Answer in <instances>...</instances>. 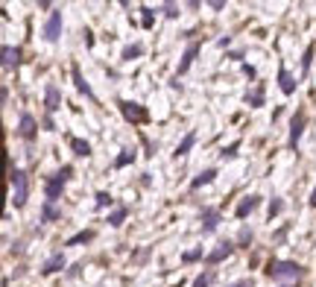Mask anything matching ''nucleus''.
<instances>
[{"instance_id":"nucleus-1","label":"nucleus","mask_w":316,"mask_h":287,"mask_svg":"<svg viewBox=\"0 0 316 287\" xmlns=\"http://www.w3.org/2000/svg\"><path fill=\"white\" fill-rule=\"evenodd\" d=\"M264 273H267L272 281H293V278L302 275V267L296 261H269Z\"/></svg>"},{"instance_id":"nucleus-2","label":"nucleus","mask_w":316,"mask_h":287,"mask_svg":"<svg viewBox=\"0 0 316 287\" xmlns=\"http://www.w3.org/2000/svg\"><path fill=\"white\" fill-rule=\"evenodd\" d=\"M9 182H12V203H15V208H23L26 205V173L18 170L12 161H9Z\"/></svg>"},{"instance_id":"nucleus-3","label":"nucleus","mask_w":316,"mask_h":287,"mask_svg":"<svg viewBox=\"0 0 316 287\" xmlns=\"http://www.w3.org/2000/svg\"><path fill=\"white\" fill-rule=\"evenodd\" d=\"M70 173H73V167L70 164H65V167L59 170L53 179L44 185V193H47V203H56L59 196H62V191H65V185H68V179H70Z\"/></svg>"},{"instance_id":"nucleus-4","label":"nucleus","mask_w":316,"mask_h":287,"mask_svg":"<svg viewBox=\"0 0 316 287\" xmlns=\"http://www.w3.org/2000/svg\"><path fill=\"white\" fill-rule=\"evenodd\" d=\"M120 114L129 120V123H147L150 120V111L140 106V103H132V100H120Z\"/></svg>"},{"instance_id":"nucleus-5","label":"nucleus","mask_w":316,"mask_h":287,"mask_svg":"<svg viewBox=\"0 0 316 287\" xmlns=\"http://www.w3.org/2000/svg\"><path fill=\"white\" fill-rule=\"evenodd\" d=\"M18 135H21L23 141H35V135H38V123H35L33 114H21V120H18Z\"/></svg>"},{"instance_id":"nucleus-6","label":"nucleus","mask_w":316,"mask_h":287,"mask_svg":"<svg viewBox=\"0 0 316 287\" xmlns=\"http://www.w3.org/2000/svg\"><path fill=\"white\" fill-rule=\"evenodd\" d=\"M59 36H62V12H50V18L44 24V38L47 41H59Z\"/></svg>"},{"instance_id":"nucleus-7","label":"nucleus","mask_w":316,"mask_h":287,"mask_svg":"<svg viewBox=\"0 0 316 287\" xmlns=\"http://www.w3.org/2000/svg\"><path fill=\"white\" fill-rule=\"evenodd\" d=\"M199 53V41H190L185 47V56H182V62H179V71H176V76H182V73L190 71V65H193V59H196Z\"/></svg>"},{"instance_id":"nucleus-8","label":"nucleus","mask_w":316,"mask_h":287,"mask_svg":"<svg viewBox=\"0 0 316 287\" xmlns=\"http://www.w3.org/2000/svg\"><path fill=\"white\" fill-rule=\"evenodd\" d=\"M44 106H47V114H53V111L62 108V94H59V88L53 82L44 88Z\"/></svg>"},{"instance_id":"nucleus-9","label":"nucleus","mask_w":316,"mask_h":287,"mask_svg":"<svg viewBox=\"0 0 316 287\" xmlns=\"http://www.w3.org/2000/svg\"><path fill=\"white\" fill-rule=\"evenodd\" d=\"M302 132H304V111H299L296 118H293V123H290V150H296L299 147V141H302Z\"/></svg>"},{"instance_id":"nucleus-10","label":"nucleus","mask_w":316,"mask_h":287,"mask_svg":"<svg viewBox=\"0 0 316 287\" xmlns=\"http://www.w3.org/2000/svg\"><path fill=\"white\" fill-rule=\"evenodd\" d=\"M234 249H237V243H228V240H225V243H220L214 252H208V258H205V261H208V264H220V261H225Z\"/></svg>"},{"instance_id":"nucleus-11","label":"nucleus","mask_w":316,"mask_h":287,"mask_svg":"<svg viewBox=\"0 0 316 287\" xmlns=\"http://www.w3.org/2000/svg\"><path fill=\"white\" fill-rule=\"evenodd\" d=\"M257 203H261V196H243V199H240V205H237V211H234V214H237V220H246V217L257 208Z\"/></svg>"},{"instance_id":"nucleus-12","label":"nucleus","mask_w":316,"mask_h":287,"mask_svg":"<svg viewBox=\"0 0 316 287\" xmlns=\"http://www.w3.org/2000/svg\"><path fill=\"white\" fill-rule=\"evenodd\" d=\"M278 88H281V91H284L287 97H290V94H296V79L290 76V71H287L284 65L278 68Z\"/></svg>"},{"instance_id":"nucleus-13","label":"nucleus","mask_w":316,"mask_h":287,"mask_svg":"<svg viewBox=\"0 0 316 287\" xmlns=\"http://www.w3.org/2000/svg\"><path fill=\"white\" fill-rule=\"evenodd\" d=\"M220 223V211H214V208H202V232H214Z\"/></svg>"},{"instance_id":"nucleus-14","label":"nucleus","mask_w":316,"mask_h":287,"mask_svg":"<svg viewBox=\"0 0 316 287\" xmlns=\"http://www.w3.org/2000/svg\"><path fill=\"white\" fill-rule=\"evenodd\" d=\"M59 270H65V255H62V252H56V255H50V258H47V264L41 267V273L53 275V273H59Z\"/></svg>"},{"instance_id":"nucleus-15","label":"nucleus","mask_w":316,"mask_h":287,"mask_svg":"<svg viewBox=\"0 0 316 287\" xmlns=\"http://www.w3.org/2000/svg\"><path fill=\"white\" fill-rule=\"evenodd\" d=\"M70 73H73V82H76V88H79V94H85L88 100H94V91H91V85L82 79V71H79V65H73L70 68Z\"/></svg>"},{"instance_id":"nucleus-16","label":"nucleus","mask_w":316,"mask_h":287,"mask_svg":"<svg viewBox=\"0 0 316 287\" xmlns=\"http://www.w3.org/2000/svg\"><path fill=\"white\" fill-rule=\"evenodd\" d=\"M214 179H217V170H214V167H211V170H202V173H199L196 179L190 182V188L196 191V188H202V185H211Z\"/></svg>"},{"instance_id":"nucleus-17","label":"nucleus","mask_w":316,"mask_h":287,"mask_svg":"<svg viewBox=\"0 0 316 287\" xmlns=\"http://www.w3.org/2000/svg\"><path fill=\"white\" fill-rule=\"evenodd\" d=\"M193 144H196V132L190 129L185 135V138H182V144H179V147H176V156H187V153H190V147H193Z\"/></svg>"},{"instance_id":"nucleus-18","label":"nucleus","mask_w":316,"mask_h":287,"mask_svg":"<svg viewBox=\"0 0 316 287\" xmlns=\"http://www.w3.org/2000/svg\"><path fill=\"white\" fill-rule=\"evenodd\" d=\"M126 214H129V208L126 205H117L114 211H111V214H108V226H123V220H126Z\"/></svg>"},{"instance_id":"nucleus-19","label":"nucleus","mask_w":316,"mask_h":287,"mask_svg":"<svg viewBox=\"0 0 316 287\" xmlns=\"http://www.w3.org/2000/svg\"><path fill=\"white\" fill-rule=\"evenodd\" d=\"M70 147H73V153H76V156H82V158L91 156V144L82 141V138H73V141H70Z\"/></svg>"},{"instance_id":"nucleus-20","label":"nucleus","mask_w":316,"mask_h":287,"mask_svg":"<svg viewBox=\"0 0 316 287\" xmlns=\"http://www.w3.org/2000/svg\"><path fill=\"white\" fill-rule=\"evenodd\" d=\"M62 217V211H59L53 203H44V208H41V223H50V220H59Z\"/></svg>"},{"instance_id":"nucleus-21","label":"nucleus","mask_w":316,"mask_h":287,"mask_svg":"<svg viewBox=\"0 0 316 287\" xmlns=\"http://www.w3.org/2000/svg\"><path fill=\"white\" fill-rule=\"evenodd\" d=\"M0 56H3V68L9 71L12 65H18V56H21V53H18L15 47H3V53H0Z\"/></svg>"},{"instance_id":"nucleus-22","label":"nucleus","mask_w":316,"mask_h":287,"mask_svg":"<svg viewBox=\"0 0 316 287\" xmlns=\"http://www.w3.org/2000/svg\"><path fill=\"white\" fill-rule=\"evenodd\" d=\"M246 100H249V106H264V88H261V85H257L255 91H252V94H246Z\"/></svg>"},{"instance_id":"nucleus-23","label":"nucleus","mask_w":316,"mask_h":287,"mask_svg":"<svg viewBox=\"0 0 316 287\" xmlns=\"http://www.w3.org/2000/svg\"><path fill=\"white\" fill-rule=\"evenodd\" d=\"M199 258H208L202 246H199V249H190V252H185V255H182V261H185V264H193V261H199Z\"/></svg>"},{"instance_id":"nucleus-24","label":"nucleus","mask_w":316,"mask_h":287,"mask_svg":"<svg viewBox=\"0 0 316 287\" xmlns=\"http://www.w3.org/2000/svg\"><path fill=\"white\" fill-rule=\"evenodd\" d=\"M88 240H94V232H76V235L68 240V246H76V243H88Z\"/></svg>"},{"instance_id":"nucleus-25","label":"nucleus","mask_w":316,"mask_h":287,"mask_svg":"<svg viewBox=\"0 0 316 287\" xmlns=\"http://www.w3.org/2000/svg\"><path fill=\"white\" fill-rule=\"evenodd\" d=\"M140 53H143V47H140V44H129V47H123V59L132 62V59H138Z\"/></svg>"},{"instance_id":"nucleus-26","label":"nucleus","mask_w":316,"mask_h":287,"mask_svg":"<svg viewBox=\"0 0 316 287\" xmlns=\"http://www.w3.org/2000/svg\"><path fill=\"white\" fill-rule=\"evenodd\" d=\"M237 150H240V141H234V144H228V147H222V161H228V158H234L237 156Z\"/></svg>"},{"instance_id":"nucleus-27","label":"nucleus","mask_w":316,"mask_h":287,"mask_svg":"<svg viewBox=\"0 0 316 287\" xmlns=\"http://www.w3.org/2000/svg\"><path fill=\"white\" fill-rule=\"evenodd\" d=\"M140 24H143V30H152V21H155V18H152V9L150 6H143V9H140Z\"/></svg>"},{"instance_id":"nucleus-28","label":"nucleus","mask_w":316,"mask_h":287,"mask_svg":"<svg viewBox=\"0 0 316 287\" xmlns=\"http://www.w3.org/2000/svg\"><path fill=\"white\" fill-rule=\"evenodd\" d=\"M211 281H214V273H211V270H208V273L196 275V281H193V284H190V287H208Z\"/></svg>"},{"instance_id":"nucleus-29","label":"nucleus","mask_w":316,"mask_h":287,"mask_svg":"<svg viewBox=\"0 0 316 287\" xmlns=\"http://www.w3.org/2000/svg\"><path fill=\"white\" fill-rule=\"evenodd\" d=\"M111 203H114V199H111V193H105V191L97 193V208H108Z\"/></svg>"},{"instance_id":"nucleus-30","label":"nucleus","mask_w":316,"mask_h":287,"mask_svg":"<svg viewBox=\"0 0 316 287\" xmlns=\"http://www.w3.org/2000/svg\"><path fill=\"white\" fill-rule=\"evenodd\" d=\"M129 161H135V153H120V156H117V161H114V167H126Z\"/></svg>"},{"instance_id":"nucleus-31","label":"nucleus","mask_w":316,"mask_h":287,"mask_svg":"<svg viewBox=\"0 0 316 287\" xmlns=\"http://www.w3.org/2000/svg\"><path fill=\"white\" fill-rule=\"evenodd\" d=\"M310 59H313V44L304 50V59H302V73H307L310 71Z\"/></svg>"},{"instance_id":"nucleus-32","label":"nucleus","mask_w":316,"mask_h":287,"mask_svg":"<svg viewBox=\"0 0 316 287\" xmlns=\"http://www.w3.org/2000/svg\"><path fill=\"white\" fill-rule=\"evenodd\" d=\"M249 240H252V228H240V238H237V243H249Z\"/></svg>"},{"instance_id":"nucleus-33","label":"nucleus","mask_w":316,"mask_h":287,"mask_svg":"<svg viewBox=\"0 0 316 287\" xmlns=\"http://www.w3.org/2000/svg\"><path fill=\"white\" fill-rule=\"evenodd\" d=\"M164 15H167V18H176V15H179V6H176V3H167V6H164Z\"/></svg>"},{"instance_id":"nucleus-34","label":"nucleus","mask_w":316,"mask_h":287,"mask_svg":"<svg viewBox=\"0 0 316 287\" xmlns=\"http://www.w3.org/2000/svg\"><path fill=\"white\" fill-rule=\"evenodd\" d=\"M281 208H284V205H281V199H272V203H269V217H275Z\"/></svg>"},{"instance_id":"nucleus-35","label":"nucleus","mask_w":316,"mask_h":287,"mask_svg":"<svg viewBox=\"0 0 316 287\" xmlns=\"http://www.w3.org/2000/svg\"><path fill=\"white\" fill-rule=\"evenodd\" d=\"M228 287H252V281H249V278H240V281H234V284H228Z\"/></svg>"},{"instance_id":"nucleus-36","label":"nucleus","mask_w":316,"mask_h":287,"mask_svg":"<svg viewBox=\"0 0 316 287\" xmlns=\"http://www.w3.org/2000/svg\"><path fill=\"white\" fill-rule=\"evenodd\" d=\"M41 123H44V129H56V126H53V118H50V114H44V120H41Z\"/></svg>"},{"instance_id":"nucleus-37","label":"nucleus","mask_w":316,"mask_h":287,"mask_svg":"<svg viewBox=\"0 0 316 287\" xmlns=\"http://www.w3.org/2000/svg\"><path fill=\"white\" fill-rule=\"evenodd\" d=\"M310 205L316 208V188H313V193H310Z\"/></svg>"},{"instance_id":"nucleus-38","label":"nucleus","mask_w":316,"mask_h":287,"mask_svg":"<svg viewBox=\"0 0 316 287\" xmlns=\"http://www.w3.org/2000/svg\"><path fill=\"white\" fill-rule=\"evenodd\" d=\"M281 287H290V284H281Z\"/></svg>"}]
</instances>
